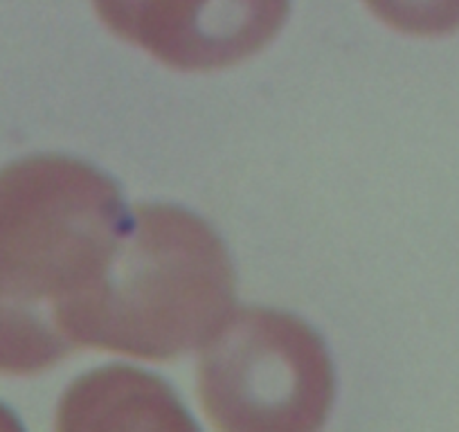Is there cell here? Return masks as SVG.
I'll use <instances>...</instances> for the list:
<instances>
[{
    "instance_id": "6da1fadb",
    "label": "cell",
    "mask_w": 459,
    "mask_h": 432,
    "mask_svg": "<svg viewBox=\"0 0 459 432\" xmlns=\"http://www.w3.org/2000/svg\"><path fill=\"white\" fill-rule=\"evenodd\" d=\"M126 214L86 162L37 156L0 171V374L32 376L73 354L65 322L110 266Z\"/></svg>"
},
{
    "instance_id": "7a4b0ae2",
    "label": "cell",
    "mask_w": 459,
    "mask_h": 432,
    "mask_svg": "<svg viewBox=\"0 0 459 432\" xmlns=\"http://www.w3.org/2000/svg\"><path fill=\"white\" fill-rule=\"evenodd\" d=\"M232 311L235 271L216 232L180 207L140 205L65 338L73 350L171 360L201 350Z\"/></svg>"
},
{
    "instance_id": "3957f363",
    "label": "cell",
    "mask_w": 459,
    "mask_h": 432,
    "mask_svg": "<svg viewBox=\"0 0 459 432\" xmlns=\"http://www.w3.org/2000/svg\"><path fill=\"white\" fill-rule=\"evenodd\" d=\"M198 394L221 430H316L333 403V367L289 313L239 308L201 347Z\"/></svg>"
},
{
    "instance_id": "277c9868",
    "label": "cell",
    "mask_w": 459,
    "mask_h": 432,
    "mask_svg": "<svg viewBox=\"0 0 459 432\" xmlns=\"http://www.w3.org/2000/svg\"><path fill=\"white\" fill-rule=\"evenodd\" d=\"M290 0H152L135 46L176 70H219L275 39Z\"/></svg>"
},
{
    "instance_id": "5b68a950",
    "label": "cell",
    "mask_w": 459,
    "mask_h": 432,
    "mask_svg": "<svg viewBox=\"0 0 459 432\" xmlns=\"http://www.w3.org/2000/svg\"><path fill=\"white\" fill-rule=\"evenodd\" d=\"M192 428L167 385L126 367H108L73 385L59 412V428Z\"/></svg>"
},
{
    "instance_id": "8992f818",
    "label": "cell",
    "mask_w": 459,
    "mask_h": 432,
    "mask_svg": "<svg viewBox=\"0 0 459 432\" xmlns=\"http://www.w3.org/2000/svg\"><path fill=\"white\" fill-rule=\"evenodd\" d=\"M390 28L414 37H441L459 30V0H365Z\"/></svg>"
},
{
    "instance_id": "52a82bcc",
    "label": "cell",
    "mask_w": 459,
    "mask_h": 432,
    "mask_svg": "<svg viewBox=\"0 0 459 432\" xmlns=\"http://www.w3.org/2000/svg\"><path fill=\"white\" fill-rule=\"evenodd\" d=\"M100 19L125 41H134L140 19L152 0H92Z\"/></svg>"
}]
</instances>
